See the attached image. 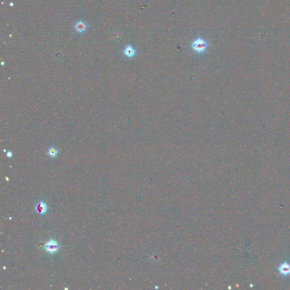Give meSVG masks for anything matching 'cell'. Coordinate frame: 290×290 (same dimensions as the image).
<instances>
[{
    "label": "cell",
    "instance_id": "1",
    "mask_svg": "<svg viewBox=\"0 0 290 290\" xmlns=\"http://www.w3.org/2000/svg\"><path fill=\"white\" fill-rule=\"evenodd\" d=\"M207 46H208V44L207 42L200 37L195 39L192 44V48L195 52L198 53H201L205 51Z\"/></svg>",
    "mask_w": 290,
    "mask_h": 290
},
{
    "label": "cell",
    "instance_id": "2",
    "mask_svg": "<svg viewBox=\"0 0 290 290\" xmlns=\"http://www.w3.org/2000/svg\"><path fill=\"white\" fill-rule=\"evenodd\" d=\"M45 248L48 252L52 254L54 253H56L58 251L59 245L56 242H55L53 240H51L48 241L46 243L45 245Z\"/></svg>",
    "mask_w": 290,
    "mask_h": 290
},
{
    "label": "cell",
    "instance_id": "3",
    "mask_svg": "<svg viewBox=\"0 0 290 290\" xmlns=\"http://www.w3.org/2000/svg\"><path fill=\"white\" fill-rule=\"evenodd\" d=\"M278 270L283 275H288L290 274V265L287 262H284L280 265Z\"/></svg>",
    "mask_w": 290,
    "mask_h": 290
},
{
    "label": "cell",
    "instance_id": "4",
    "mask_svg": "<svg viewBox=\"0 0 290 290\" xmlns=\"http://www.w3.org/2000/svg\"><path fill=\"white\" fill-rule=\"evenodd\" d=\"M35 210L39 214H44L47 212V204L43 202H40L37 203L35 207Z\"/></svg>",
    "mask_w": 290,
    "mask_h": 290
},
{
    "label": "cell",
    "instance_id": "5",
    "mask_svg": "<svg viewBox=\"0 0 290 290\" xmlns=\"http://www.w3.org/2000/svg\"><path fill=\"white\" fill-rule=\"evenodd\" d=\"M124 53L128 57H132L136 53V50L131 45H128L125 48L124 50Z\"/></svg>",
    "mask_w": 290,
    "mask_h": 290
},
{
    "label": "cell",
    "instance_id": "6",
    "mask_svg": "<svg viewBox=\"0 0 290 290\" xmlns=\"http://www.w3.org/2000/svg\"><path fill=\"white\" fill-rule=\"evenodd\" d=\"M59 153V151L58 150V149L56 147L52 146V147H49L47 151V154L49 157H50L52 158H54L56 157L58 154Z\"/></svg>",
    "mask_w": 290,
    "mask_h": 290
},
{
    "label": "cell",
    "instance_id": "7",
    "mask_svg": "<svg viewBox=\"0 0 290 290\" xmlns=\"http://www.w3.org/2000/svg\"><path fill=\"white\" fill-rule=\"evenodd\" d=\"M75 29L78 32H82L85 31V30L86 29V26L83 22H82V21H79V22L75 24Z\"/></svg>",
    "mask_w": 290,
    "mask_h": 290
},
{
    "label": "cell",
    "instance_id": "8",
    "mask_svg": "<svg viewBox=\"0 0 290 290\" xmlns=\"http://www.w3.org/2000/svg\"><path fill=\"white\" fill-rule=\"evenodd\" d=\"M7 157L8 158H11L12 156H13V153L11 151H8L6 154Z\"/></svg>",
    "mask_w": 290,
    "mask_h": 290
},
{
    "label": "cell",
    "instance_id": "9",
    "mask_svg": "<svg viewBox=\"0 0 290 290\" xmlns=\"http://www.w3.org/2000/svg\"><path fill=\"white\" fill-rule=\"evenodd\" d=\"M13 3H11V4H10V5H11V6H13Z\"/></svg>",
    "mask_w": 290,
    "mask_h": 290
}]
</instances>
